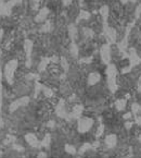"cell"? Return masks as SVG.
I'll return each instance as SVG.
<instances>
[{"label":"cell","mask_w":141,"mask_h":158,"mask_svg":"<svg viewBox=\"0 0 141 158\" xmlns=\"http://www.w3.org/2000/svg\"><path fill=\"white\" fill-rule=\"evenodd\" d=\"M116 75H117V70L114 64H108L107 68V77H108V85L111 91V93L116 92Z\"/></svg>","instance_id":"obj_1"},{"label":"cell","mask_w":141,"mask_h":158,"mask_svg":"<svg viewBox=\"0 0 141 158\" xmlns=\"http://www.w3.org/2000/svg\"><path fill=\"white\" fill-rule=\"evenodd\" d=\"M19 67V62L18 60L13 59V60L9 61L5 67V77L9 84H13L14 82V73L15 70Z\"/></svg>","instance_id":"obj_2"},{"label":"cell","mask_w":141,"mask_h":158,"mask_svg":"<svg viewBox=\"0 0 141 158\" xmlns=\"http://www.w3.org/2000/svg\"><path fill=\"white\" fill-rule=\"evenodd\" d=\"M93 126V120L88 117H80L77 119V130L79 133H86Z\"/></svg>","instance_id":"obj_3"},{"label":"cell","mask_w":141,"mask_h":158,"mask_svg":"<svg viewBox=\"0 0 141 158\" xmlns=\"http://www.w3.org/2000/svg\"><path fill=\"white\" fill-rule=\"evenodd\" d=\"M28 102H29V97L28 96H24V97H21L19 99L14 100L13 102H11V105L9 106V111L10 112H14L21 107H24V106H27Z\"/></svg>","instance_id":"obj_4"},{"label":"cell","mask_w":141,"mask_h":158,"mask_svg":"<svg viewBox=\"0 0 141 158\" xmlns=\"http://www.w3.org/2000/svg\"><path fill=\"white\" fill-rule=\"evenodd\" d=\"M33 47H34V43L30 40H25V42H24V51H25V55H26V65L28 68H30V65H32Z\"/></svg>","instance_id":"obj_5"},{"label":"cell","mask_w":141,"mask_h":158,"mask_svg":"<svg viewBox=\"0 0 141 158\" xmlns=\"http://www.w3.org/2000/svg\"><path fill=\"white\" fill-rule=\"evenodd\" d=\"M100 55H101V59L103 61V63L110 64V61H111V48H110V44H104L101 47Z\"/></svg>","instance_id":"obj_6"},{"label":"cell","mask_w":141,"mask_h":158,"mask_svg":"<svg viewBox=\"0 0 141 158\" xmlns=\"http://www.w3.org/2000/svg\"><path fill=\"white\" fill-rule=\"evenodd\" d=\"M22 2V0H8L6 1L5 8H3L2 16H9L12 13V9L13 7H15L16 5H20Z\"/></svg>","instance_id":"obj_7"},{"label":"cell","mask_w":141,"mask_h":158,"mask_svg":"<svg viewBox=\"0 0 141 158\" xmlns=\"http://www.w3.org/2000/svg\"><path fill=\"white\" fill-rule=\"evenodd\" d=\"M56 114H57V116L60 117V118L67 119V117H69V114H67V111H66V107H65L64 99H60V100H59L58 105H57V107H56Z\"/></svg>","instance_id":"obj_8"},{"label":"cell","mask_w":141,"mask_h":158,"mask_svg":"<svg viewBox=\"0 0 141 158\" xmlns=\"http://www.w3.org/2000/svg\"><path fill=\"white\" fill-rule=\"evenodd\" d=\"M25 139H26V142L32 147H34V148H39V147H41V142L37 139V136H36L34 133H27V134L25 135Z\"/></svg>","instance_id":"obj_9"},{"label":"cell","mask_w":141,"mask_h":158,"mask_svg":"<svg viewBox=\"0 0 141 158\" xmlns=\"http://www.w3.org/2000/svg\"><path fill=\"white\" fill-rule=\"evenodd\" d=\"M83 111H84L83 105H76V106H74V108H73L72 112H71V114H69L67 120H69V119H78V118H80Z\"/></svg>","instance_id":"obj_10"},{"label":"cell","mask_w":141,"mask_h":158,"mask_svg":"<svg viewBox=\"0 0 141 158\" xmlns=\"http://www.w3.org/2000/svg\"><path fill=\"white\" fill-rule=\"evenodd\" d=\"M104 34H105V37H107L109 44L115 42V40H116V32H115V30H114V28L108 27V25L104 26Z\"/></svg>","instance_id":"obj_11"},{"label":"cell","mask_w":141,"mask_h":158,"mask_svg":"<svg viewBox=\"0 0 141 158\" xmlns=\"http://www.w3.org/2000/svg\"><path fill=\"white\" fill-rule=\"evenodd\" d=\"M104 143H105V146L108 148H114L117 144V136L115 134H109L105 136V139H104Z\"/></svg>","instance_id":"obj_12"},{"label":"cell","mask_w":141,"mask_h":158,"mask_svg":"<svg viewBox=\"0 0 141 158\" xmlns=\"http://www.w3.org/2000/svg\"><path fill=\"white\" fill-rule=\"evenodd\" d=\"M49 12L50 11H49L48 8H42V9H40L39 12L37 13V15H36V18H35V21L38 22V23L45 22L47 20V18H48Z\"/></svg>","instance_id":"obj_13"},{"label":"cell","mask_w":141,"mask_h":158,"mask_svg":"<svg viewBox=\"0 0 141 158\" xmlns=\"http://www.w3.org/2000/svg\"><path fill=\"white\" fill-rule=\"evenodd\" d=\"M100 79H101V75H100L99 72H91L90 74L88 75V80H87V83L88 85H96L97 83H99Z\"/></svg>","instance_id":"obj_14"},{"label":"cell","mask_w":141,"mask_h":158,"mask_svg":"<svg viewBox=\"0 0 141 158\" xmlns=\"http://www.w3.org/2000/svg\"><path fill=\"white\" fill-rule=\"evenodd\" d=\"M77 34H78V31H77L76 26H75L74 24L69 25V38L72 40V42H75V40H76Z\"/></svg>","instance_id":"obj_15"},{"label":"cell","mask_w":141,"mask_h":158,"mask_svg":"<svg viewBox=\"0 0 141 158\" xmlns=\"http://www.w3.org/2000/svg\"><path fill=\"white\" fill-rule=\"evenodd\" d=\"M100 14H101L102 19H103V23L104 26H107V21H108V18H109V7L108 6H103V7L100 9Z\"/></svg>","instance_id":"obj_16"},{"label":"cell","mask_w":141,"mask_h":158,"mask_svg":"<svg viewBox=\"0 0 141 158\" xmlns=\"http://www.w3.org/2000/svg\"><path fill=\"white\" fill-rule=\"evenodd\" d=\"M50 62H51V58H44L40 61L39 65H38V71H39V72H44L45 70H46L47 65Z\"/></svg>","instance_id":"obj_17"},{"label":"cell","mask_w":141,"mask_h":158,"mask_svg":"<svg viewBox=\"0 0 141 158\" xmlns=\"http://www.w3.org/2000/svg\"><path fill=\"white\" fill-rule=\"evenodd\" d=\"M126 99H118L115 102V108L118 111H123L126 107Z\"/></svg>","instance_id":"obj_18"},{"label":"cell","mask_w":141,"mask_h":158,"mask_svg":"<svg viewBox=\"0 0 141 158\" xmlns=\"http://www.w3.org/2000/svg\"><path fill=\"white\" fill-rule=\"evenodd\" d=\"M78 51H79L78 46L75 44V42L71 43V46H69V52H71V55H72L74 58H76V57L78 56Z\"/></svg>","instance_id":"obj_19"},{"label":"cell","mask_w":141,"mask_h":158,"mask_svg":"<svg viewBox=\"0 0 141 158\" xmlns=\"http://www.w3.org/2000/svg\"><path fill=\"white\" fill-rule=\"evenodd\" d=\"M90 18V13L88 11H85V10H80L78 14V18H77V22L81 21V20H88Z\"/></svg>","instance_id":"obj_20"},{"label":"cell","mask_w":141,"mask_h":158,"mask_svg":"<svg viewBox=\"0 0 141 158\" xmlns=\"http://www.w3.org/2000/svg\"><path fill=\"white\" fill-rule=\"evenodd\" d=\"M51 30H52V24H51V22L46 21L44 25L41 26V28H40V32L41 33H48V32H50Z\"/></svg>","instance_id":"obj_21"},{"label":"cell","mask_w":141,"mask_h":158,"mask_svg":"<svg viewBox=\"0 0 141 158\" xmlns=\"http://www.w3.org/2000/svg\"><path fill=\"white\" fill-rule=\"evenodd\" d=\"M50 143H51V135L46 134L44 137V139L41 141V147H49L50 146Z\"/></svg>","instance_id":"obj_22"},{"label":"cell","mask_w":141,"mask_h":158,"mask_svg":"<svg viewBox=\"0 0 141 158\" xmlns=\"http://www.w3.org/2000/svg\"><path fill=\"white\" fill-rule=\"evenodd\" d=\"M83 34H84V36H85L86 38H92L93 35H95V33H93V31L91 30V28L84 27L83 28Z\"/></svg>","instance_id":"obj_23"},{"label":"cell","mask_w":141,"mask_h":158,"mask_svg":"<svg viewBox=\"0 0 141 158\" xmlns=\"http://www.w3.org/2000/svg\"><path fill=\"white\" fill-rule=\"evenodd\" d=\"M64 149H65V152H66L67 154H69V155H75V154L77 153V149L75 148V146H73V145H69V144L65 145Z\"/></svg>","instance_id":"obj_24"},{"label":"cell","mask_w":141,"mask_h":158,"mask_svg":"<svg viewBox=\"0 0 141 158\" xmlns=\"http://www.w3.org/2000/svg\"><path fill=\"white\" fill-rule=\"evenodd\" d=\"M2 73H1V68H0V114H1V108H2Z\"/></svg>","instance_id":"obj_25"},{"label":"cell","mask_w":141,"mask_h":158,"mask_svg":"<svg viewBox=\"0 0 141 158\" xmlns=\"http://www.w3.org/2000/svg\"><path fill=\"white\" fill-rule=\"evenodd\" d=\"M91 148H92V145L89 144V143H85V144H84L83 146L79 148L78 154H84V153H86V152L89 151V149H91Z\"/></svg>","instance_id":"obj_26"},{"label":"cell","mask_w":141,"mask_h":158,"mask_svg":"<svg viewBox=\"0 0 141 158\" xmlns=\"http://www.w3.org/2000/svg\"><path fill=\"white\" fill-rule=\"evenodd\" d=\"M41 92L45 94V96H46V97H51V96H53V91H52V89H50L49 87H46V86H44V85H42Z\"/></svg>","instance_id":"obj_27"},{"label":"cell","mask_w":141,"mask_h":158,"mask_svg":"<svg viewBox=\"0 0 141 158\" xmlns=\"http://www.w3.org/2000/svg\"><path fill=\"white\" fill-rule=\"evenodd\" d=\"M42 89V85L40 83H38V82H36V84H35V97H37L38 95H39V93L41 92Z\"/></svg>","instance_id":"obj_28"},{"label":"cell","mask_w":141,"mask_h":158,"mask_svg":"<svg viewBox=\"0 0 141 158\" xmlns=\"http://www.w3.org/2000/svg\"><path fill=\"white\" fill-rule=\"evenodd\" d=\"M61 65H62V68L64 69L65 72L69 70V62H67V60L65 58H61Z\"/></svg>","instance_id":"obj_29"},{"label":"cell","mask_w":141,"mask_h":158,"mask_svg":"<svg viewBox=\"0 0 141 158\" xmlns=\"http://www.w3.org/2000/svg\"><path fill=\"white\" fill-rule=\"evenodd\" d=\"M40 0H30V6H32L33 10H37L38 6H39Z\"/></svg>","instance_id":"obj_30"},{"label":"cell","mask_w":141,"mask_h":158,"mask_svg":"<svg viewBox=\"0 0 141 158\" xmlns=\"http://www.w3.org/2000/svg\"><path fill=\"white\" fill-rule=\"evenodd\" d=\"M6 1H7V0H0V16L2 15V12H3V8H5Z\"/></svg>","instance_id":"obj_31"},{"label":"cell","mask_w":141,"mask_h":158,"mask_svg":"<svg viewBox=\"0 0 141 158\" xmlns=\"http://www.w3.org/2000/svg\"><path fill=\"white\" fill-rule=\"evenodd\" d=\"M135 120H136L137 124H139V126H141V116H139L138 114H135Z\"/></svg>","instance_id":"obj_32"},{"label":"cell","mask_w":141,"mask_h":158,"mask_svg":"<svg viewBox=\"0 0 141 158\" xmlns=\"http://www.w3.org/2000/svg\"><path fill=\"white\" fill-rule=\"evenodd\" d=\"M103 130H104V126H103V124H101V126H100V128H99V130H98L97 137H99L100 135H101L102 133H103Z\"/></svg>","instance_id":"obj_33"},{"label":"cell","mask_w":141,"mask_h":158,"mask_svg":"<svg viewBox=\"0 0 141 158\" xmlns=\"http://www.w3.org/2000/svg\"><path fill=\"white\" fill-rule=\"evenodd\" d=\"M13 149H15V151H19V152H24V148L22 146H20V145H13Z\"/></svg>","instance_id":"obj_34"},{"label":"cell","mask_w":141,"mask_h":158,"mask_svg":"<svg viewBox=\"0 0 141 158\" xmlns=\"http://www.w3.org/2000/svg\"><path fill=\"white\" fill-rule=\"evenodd\" d=\"M73 0H62V3L64 7H67V6H69L71 3H72Z\"/></svg>","instance_id":"obj_35"},{"label":"cell","mask_w":141,"mask_h":158,"mask_svg":"<svg viewBox=\"0 0 141 158\" xmlns=\"http://www.w3.org/2000/svg\"><path fill=\"white\" fill-rule=\"evenodd\" d=\"M125 127H126V129H130L132 127V122L131 121H127L125 123Z\"/></svg>","instance_id":"obj_36"},{"label":"cell","mask_w":141,"mask_h":158,"mask_svg":"<svg viewBox=\"0 0 141 158\" xmlns=\"http://www.w3.org/2000/svg\"><path fill=\"white\" fill-rule=\"evenodd\" d=\"M91 60H92V58H91V57H90V58L81 59V60H80V62H88V63H89V62H91Z\"/></svg>","instance_id":"obj_37"},{"label":"cell","mask_w":141,"mask_h":158,"mask_svg":"<svg viewBox=\"0 0 141 158\" xmlns=\"http://www.w3.org/2000/svg\"><path fill=\"white\" fill-rule=\"evenodd\" d=\"M141 13V3L138 6V8H137V11H136V15L139 16V14Z\"/></svg>","instance_id":"obj_38"},{"label":"cell","mask_w":141,"mask_h":158,"mask_svg":"<svg viewBox=\"0 0 141 158\" xmlns=\"http://www.w3.org/2000/svg\"><path fill=\"white\" fill-rule=\"evenodd\" d=\"M38 157L39 158H42V157H47V154L44 153V152H40L39 154H38Z\"/></svg>","instance_id":"obj_39"},{"label":"cell","mask_w":141,"mask_h":158,"mask_svg":"<svg viewBox=\"0 0 141 158\" xmlns=\"http://www.w3.org/2000/svg\"><path fill=\"white\" fill-rule=\"evenodd\" d=\"M48 127H50V128H53V127H54V122H53V121H49Z\"/></svg>","instance_id":"obj_40"},{"label":"cell","mask_w":141,"mask_h":158,"mask_svg":"<svg viewBox=\"0 0 141 158\" xmlns=\"http://www.w3.org/2000/svg\"><path fill=\"white\" fill-rule=\"evenodd\" d=\"M129 118H131V114H130V112H128L127 114L124 116V119H129Z\"/></svg>","instance_id":"obj_41"},{"label":"cell","mask_w":141,"mask_h":158,"mask_svg":"<svg viewBox=\"0 0 141 158\" xmlns=\"http://www.w3.org/2000/svg\"><path fill=\"white\" fill-rule=\"evenodd\" d=\"M138 91H141V77H140V80H139V82H138Z\"/></svg>","instance_id":"obj_42"},{"label":"cell","mask_w":141,"mask_h":158,"mask_svg":"<svg viewBox=\"0 0 141 158\" xmlns=\"http://www.w3.org/2000/svg\"><path fill=\"white\" fill-rule=\"evenodd\" d=\"M2 34H3V30H0V38L2 37Z\"/></svg>","instance_id":"obj_43"},{"label":"cell","mask_w":141,"mask_h":158,"mask_svg":"<svg viewBox=\"0 0 141 158\" xmlns=\"http://www.w3.org/2000/svg\"><path fill=\"white\" fill-rule=\"evenodd\" d=\"M138 114H141V107L139 106V109H138Z\"/></svg>","instance_id":"obj_44"},{"label":"cell","mask_w":141,"mask_h":158,"mask_svg":"<svg viewBox=\"0 0 141 158\" xmlns=\"http://www.w3.org/2000/svg\"><path fill=\"white\" fill-rule=\"evenodd\" d=\"M120 1H122L123 3H126V2H127V1H128V0H120Z\"/></svg>","instance_id":"obj_45"},{"label":"cell","mask_w":141,"mask_h":158,"mask_svg":"<svg viewBox=\"0 0 141 158\" xmlns=\"http://www.w3.org/2000/svg\"><path fill=\"white\" fill-rule=\"evenodd\" d=\"M139 141H140V142H141V135H140V136H139Z\"/></svg>","instance_id":"obj_46"}]
</instances>
